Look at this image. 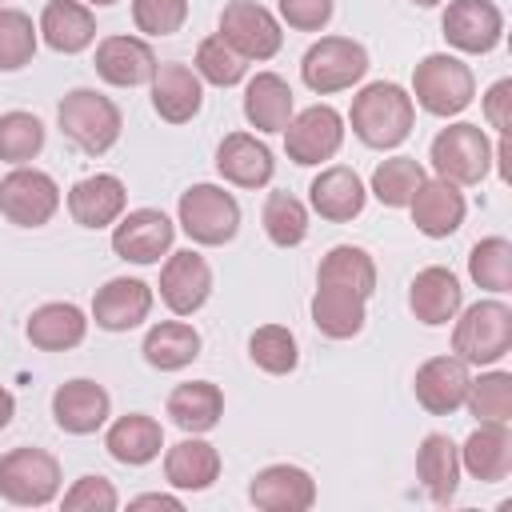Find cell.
I'll return each mask as SVG.
<instances>
[{
  "label": "cell",
  "instance_id": "obj_1",
  "mask_svg": "<svg viewBox=\"0 0 512 512\" xmlns=\"http://www.w3.org/2000/svg\"><path fill=\"white\" fill-rule=\"evenodd\" d=\"M416 120L412 96L400 84L376 80L368 84L356 100H352V132L368 144V148H396L408 140Z\"/></svg>",
  "mask_w": 512,
  "mask_h": 512
},
{
  "label": "cell",
  "instance_id": "obj_2",
  "mask_svg": "<svg viewBox=\"0 0 512 512\" xmlns=\"http://www.w3.org/2000/svg\"><path fill=\"white\" fill-rule=\"evenodd\" d=\"M56 120H60V132L88 156H100L120 140V108L92 88H72L60 100Z\"/></svg>",
  "mask_w": 512,
  "mask_h": 512
},
{
  "label": "cell",
  "instance_id": "obj_3",
  "mask_svg": "<svg viewBox=\"0 0 512 512\" xmlns=\"http://www.w3.org/2000/svg\"><path fill=\"white\" fill-rule=\"evenodd\" d=\"M512 348V308L500 300H480L464 308L452 332V352L464 364H496Z\"/></svg>",
  "mask_w": 512,
  "mask_h": 512
},
{
  "label": "cell",
  "instance_id": "obj_4",
  "mask_svg": "<svg viewBox=\"0 0 512 512\" xmlns=\"http://www.w3.org/2000/svg\"><path fill=\"white\" fill-rule=\"evenodd\" d=\"M412 92H416V104L432 116H456L472 104V92H476V80H472V68L448 52H432L416 64L412 72Z\"/></svg>",
  "mask_w": 512,
  "mask_h": 512
},
{
  "label": "cell",
  "instance_id": "obj_5",
  "mask_svg": "<svg viewBox=\"0 0 512 512\" xmlns=\"http://www.w3.org/2000/svg\"><path fill=\"white\" fill-rule=\"evenodd\" d=\"M60 492V464L44 448H12L0 456V496L20 508H40Z\"/></svg>",
  "mask_w": 512,
  "mask_h": 512
},
{
  "label": "cell",
  "instance_id": "obj_6",
  "mask_svg": "<svg viewBox=\"0 0 512 512\" xmlns=\"http://www.w3.org/2000/svg\"><path fill=\"white\" fill-rule=\"evenodd\" d=\"M180 228L196 240V244H228L240 228V204L232 192L216 188V184H192L180 196Z\"/></svg>",
  "mask_w": 512,
  "mask_h": 512
},
{
  "label": "cell",
  "instance_id": "obj_7",
  "mask_svg": "<svg viewBox=\"0 0 512 512\" xmlns=\"http://www.w3.org/2000/svg\"><path fill=\"white\" fill-rule=\"evenodd\" d=\"M364 72H368V52H364V44H356L348 36H324L300 60L304 84L312 92H320V96L340 92V88H352Z\"/></svg>",
  "mask_w": 512,
  "mask_h": 512
},
{
  "label": "cell",
  "instance_id": "obj_8",
  "mask_svg": "<svg viewBox=\"0 0 512 512\" xmlns=\"http://www.w3.org/2000/svg\"><path fill=\"white\" fill-rule=\"evenodd\" d=\"M432 168L452 184H480L492 168V144L476 124H452L432 140Z\"/></svg>",
  "mask_w": 512,
  "mask_h": 512
},
{
  "label": "cell",
  "instance_id": "obj_9",
  "mask_svg": "<svg viewBox=\"0 0 512 512\" xmlns=\"http://www.w3.org/2000/svg\"><path fill=\"white\" fill-rule=\"evenodd\" d=\"M60 208V188L40 168H16L0 180V212L20 228H40Z\"/></svg>",
  "mask_w": 512,
  "mask_h": 512
},
{
  "label": "cell",
  "instance_id": "obj_10",
  "mask_svg": "<svg viewBox=\"0 0 512 512\" xmlns=\"http://www.w3.org/2000/svg\"><path fill=\"white\" fill-rule=\"evenodd\" d=\"M220 40L232 44L244 60H268L280 52L284 32L268 8H260L252 0H232L220 12Z\"/></svg>",
  "mask_w": 512,
  "mask_h": 512
},
{
  "label": "cell",
  "instance_id": "obj_11",
  "mask_svg": "<svg viewBox=\"0 0 512 512\" xmlns=\"http://www.w3.org/2000/svg\"><path fill=\"white\" fill-rule=\"evenodd\" d=\"M340 140H344V120L336 108L328 104H312L304 108L296 120H288L284 128V148H288V160L296 164H320V160H332L340 152Z\"/></svg>",
  "mask_w": 512,
  "mask_h": 512
},
{
  "label": "cell",
  "instance_id": "obj_12",
  "mask_svg": "<svg viewBox=\"0 0 512 512\" xmlns=\"http://www.w3.org/2000/svg\"><path fill=\"white\" fill-rule=\"evenodd\" d=\"M172 236H176V228H172V220H168L164 212H156V208H136V212H128V216L116 224V232H112V252H116L120 260H132V264H156V260L172 248Z\"/></svg>",
  "mask_w": 512,
  "mask_h": 512
},
{
  "label": "cell",
  "instance_id": "obj_13",
  "mask_svg": "<svg viewBox=\"0 0 512 512\" xmlns=\"http://www.w3.org/2000/svg\"><path fill=\"white\" fill-rule=\"evenodd\" d=\"M504 36V16L492 0H452L444 12V40L460 52H492Z\"/></svg>",
  "mask_w": 512,
  "mask_h": 512
},
{
  "label": "cell",
  "instance_id": "obj_14",
  "mask_svg": "<svg viewBox=\"0 0 512 512\" xmlns=\"http://www.w3.org/2000/svg\"><path fill=\"white\" fill-rule=\"evenodd\" d=\"M248 500L264 512H304L316 504V484L296 464H268L252 476Z\"/></svg>",
  "mask_w": 512,
  "mask_h": 512
},
{
  "label": "cell",
  "instance_id": "obj_15",
  "mask_svg": "<svg viewBox=\"0 0 512 512\" xmlns=\"http://www.w3.org/2000/svg\"><path fill=\"white\" fill-rule=\"evenodd\" d=\"M212 292V268L200 252H172L164 272H160V300L176 312V316H192L196 308H204Z\"/></svg>",
  "mask_w": 512,
  "mask_h": 512
},
{
  "label": "cell",
  "instance_id": "obj_16",
  "mask_svg": "<svg viewBox=\"0 0 512 512\" xmlns=\"http://www.w3.org/2000/svg\"><path fill=\"white\" fill-rule=\"evenodd\" d=\"M468 384H472V376H468V364H464L460 356H436V360L420 364V372H416V380H412L416 400H420L432 416L456 412V408L464 404V396H468Z\"/></svg>",
  "mask_w": 512,
  "mask_h": 512
},
{
  "label": "cell",
  "instance_id": "obj_17",
  "mask_svg": "<svg viewBox=\"0 0 512 512\" xmlns=\"http://www.w3.org/2000/svg\"><path fill=\"white\" fill-rule=\"evenodd\" d=\"M108 392L96 380H68L52 392V420L72 436H88L108 420Z\"/></svg>",
  "mask_w": 512,
  "mask_h": 512
},
{
  "label": "cell",
  "instance_id": "obj_18",
  "mask_svg": "<svg viewBox=\"0 0 512 512\" xmlns=\"http://www.w3.org/2000/svg\"><path fill=\"white\" fill-rule=\"evenodd\" d=\"M408 208H412V224L424 232V236H452L460 224H464V196H460V188L452 184V180H420V188L412 192V200H408Z\"/></svg>",
  "mask_w": 512,
  "mask_h": 512
},
{
  "label": "cell",
  "instance_id": "obj_19",
  "mask_svg": "<svg viewBox=\"0 0 512 512\" xmlns=\"http://www.w3.org/2000/svg\"><path fill=\"white\" fill-rule=\"evenodd\" d=\"M204 104V88H200V76L180 64V60H168V64H156V76H152V108L160 112V120L168 124H184L200 112Z\"/></svg>",
  "mask_w": 512,
  "mask_h": 512
},
{
  "label": "cell",
  "instance_id": "obj_20",
  "mask_svg": "<svg viewBox=\"0 0 512 512\" xmlns=\"http://www.w3.org/2000/svg\"><path fill=\"white\" fill-rule=\"evenodd\" d=\"M152 308V288L144 280H128V276H116L108 280L96 296H92V316L104 332H128L136 328Z\"/></svg>",
  "mask_w": 512,
  "mask_h": 512
},
{
  "label": "cell",
  "instance_id": "obj_21",
  "mask_svg": "<svg viewBox=\"0 0 512 512\" xmlns=\"http://www.w3.org/2000/svg\"><path fill=\"white\" fill-rule=\"evenodd\" d=\"M96 72L116 88H136L156 76V52L136 36H108L96 44Z\"/></svg>",
  "mask_w": 512,
  "mask_h": 512
},
{
  "label": "cell",
  "instance_id": "obj_22",
  "mask_svg": "<svg viewBox=\"0 0 512 512\" xmlns=\"http://www.w3.org/2000/svg\"><path fill=\"white\" fill-rule=\"evenodd\" d=\"M124 184L108 172H96V176H84L72 184L68 192V212L80 228H104L112 224L120 212H124Z\"/></svg>",
  "mask_w": 512,
  "mask_h": 512
},
{
  "label": "cell",
  "instance_id": "obj_23",
  "mask_svg": "<svg viewBox=\"0 0 512 512\" xmlns=\"http://www.w3.org/2000/svg\"><path fill=\"white\" fill-rule=\"evenodd\" d=\"M272 152L256 140V136H248V132H232V136H224L220 140V148H216V172L224 176V180H232V184H240V188H260V184H268L272 180Z\"/></svg>",
  "mask_w": 512,
  "mask_h": 512
},
{
  "label": "cell",
  "instance_id": "obj_24",
  "mask_svg": "<svg viewBox=\"0 0 512 512\" xmlns=\"http://www.w3.org/2000/svg\"><path fill=\"white\" fill-rule=\"evenodd\" d=\"M460 300H464L460 280H456L448 268H440V264L416 272V280H412V288H408V304H412L416 320H424V324H432V328H436V324H448V320L460 312Z\"/></svg>",
  "mask_w": 512,
  "mask_h": 512
},
{
  "label": "cell",
  "instance_id": "obj_25",
  "mask_svg": "<svg viewBox=\"0 0 512 512\" xmlns=\"http://www.w3.org/2000/svg\"><path fill=\"white\" fill-rule=\"evenodd\" d=\"M416 476L436 504H448L460 488V448L444 432H428L416 452Z\"/></svg>",
  "mask_w": 512,
  "mask_h": 512
},
{
  "label": "cell",
  "instance_id": "obj_26",
  "mask_svg": "<svg viewBox=\"0 0 512 512\" xmlns=\"http://www.w3.org/2000/svg\"><path fill=\"white\" fill-rule=\"evenodd\" d=\"M104 448H108L112 460H120V464H128V468H140V464H148V460L160 456L164 432H160V424H156L152 416L128 412V416H120V420L108 428Z\"/></svg>",
  "mask_w": 512,
  "mask_h": 512
},
{
  "label": "cell",
  "instance_id": "obj_27",
  "mask_svg": "<svg viewBox=\"0 0 512 512\" xmlns=\"http://www.w3.org/2000/svg\"><path fill=\"white\" fill-rule=\"evenodd\" d=\"M244 116L260 132H284L292 120V88L276 72H256L244 88Z\"/></svg>",
  "mask_w": 512,
  "mask_h": 512
},
{
  "label": "cell",
  "instance_id": "obj_28",
  "mask_svg": "<svg viewBox=\"0 0 512 512\" xmlns=\"http://www.w3.org/2000/svg\"><path fill=\"white\" fill-rule=\"evenodd\" d=\"M308 196H312V208H316L324 220L344 224V220H352V216L364 212V196H368V192H364V184H360V176H356L352 168H324V172L312 180Z\"/></svg>",
  "mask_w": 512,
  "mask_h": 512
},
{
  "label": "cell",
  "instance_id": "obj_29",
  "mask_svg": "<svg viewBox=\"0 0 512 512\" xmlns=\"http://www.w3.org/2000/svg\"><path fill=\"white\" fill-rule=\"evenodd\" d=\"M460 464L480 480V484H496L508 476L512 468V436L504 424H480L464 448H460Z\"/></svg>",
  "mask_w": 512,
  "mask_h": 512
},
{
  "label": "cell",
  "instance_id": "obj_30",
  "mask_svg": "<svg viewBox=\"0 0 512 512\" xmlns=\"http://www.w3.org/2000/svg\"><path fill=\"white\" fill-rule=\"evenodd\" d=\"M164 476L172 488H184V492H204L216 484L220 476V452L208 444V440H180L168 448L164 456Z\"/></svg>",
  "mask_w": 512,
  "mask_h": 512
},
{
  "label": "cell",
  "instance_id": "obj_31",
  "mask_svg": "<svg viewBox=\"0 0 512 512\" xmlns=\"http://www.w3.org/2000/svg\"><path fill=\"white\" fill-rule=\"evenodd\" d=\"M40 32H44L48 48L72 56V52H84L96 40V20L76 0H48L44 12H40Z\"/></svg>",
  "mask_w": 512,
  "mask_h": 512
},
{
  "label": "cell",
  "instance_id": "obj_32",
  "mask_svg": "<svg viewBox=\"0 0 512 512\" xmlns=\"http://www.w3.org/2000/svg\"><path fill=\"white\" fill-rule=\"evenodd\" d=\"M312 324L332 336V340H348L364 328V296L340 284H316L312 296Z\"/></svg>",
  "mask_w": 512,
  "mask_h": 512
},
{
  "label": "cell",
  "instance_id": "obj_33",
  "mask_svg": "<svg viewBox=\"0 0 512 512\" xmlns=\"http://www.w3.org/2000/svg\"><path fill=\"white\" fill-rule=\"evenodd\" d=\"M28 340L44 352H68L84 340L88 332V320L76 304H40L32 316H28Z\"/></svg>",
  "mask_w": 512,
  "mask_h": 512
},
{
  "label": "cell",
  "instance_id": "obj_34",
  "mask_svg": "<svg viewBox=\"0 0 512 512\" xmlns=\"http://www.w3.org/2000/svg\"><path fill=\"white\" fill-rule=\"evenodd\" d=\"M220 412H224V396H220V388H216L212 380L180 384V388H172V396H168V416H172V424L184 428V432H192V436L216 428V424H220Z\"/></svg>",
  "mask_w": 512,
  "mask_h": 512
},
{
  "label": "cell",
  "instance_id": "obj_35",
  "mask_svg": "<svg viewBox=\"0 0 512 512\" xmlns=\"http://www.w3.org/2000/svg\"><path fill=\"white\" fill-rule=\"evenodd\" d=\"M196 356H200V332L184 320H164V324L148 328V336H144V360L160 372L188 368Z\"/></svg>",
  "mask_w": 512,
  "mask_h": 512
},
{
  "label": "cell",
  "instance_id": "obj_36",
  "mask_svg": "<svg viewBox=\"0 0 512 512\" xmlns=\"http://www.w3.org/2000/svg\"><path fill=\"white\" fill-rule=\"evenodd\" d=\"M316 284H340V288H352L360 292L364 300L376 292V264L364 248L356 244H336L328 248V256L320 260L316 268Z\"/></svg>",
  "mask_w": 512,
  "mask_h": 512
},
{
  "label": "cell",
  "instance_id": "obj_37",
  "mask_svg": "<svg viewBox=\"0 0 512 512\" xmlns=\"http://www.w3.org/2000/svg\"><path fill=\"white\" fill-rule=\"evenodd\" d=\"M264 232L276 248H296L308 236V212L292 192H272L264 200Z\"/></svg>",
  "mask_w": 512,
  "mask_h": 512
},
{
  "label": "cell",
  "instance_id": "obj_38",
  "mask_svg": "<svg viewBox=\"0 0 512 512\" xmlns=\"http://www.w3.org/2000/svg\"><path fill=\"white\" fill-rule=\"evenodd\" d=\"M468 276L488 292L512 288V244L504 236H488L468 252Z\"/></svg>",
  "mask_w": 512,
  "mask_h": 512
},
{
  "label": "cell",
  "instance_id": "obj_39",
  "mask_svg": "<svg viewBox=\"0 0 512 512\" xmlns=\"http://www.w3.org/2000/svg\"><path fill=\"white\" fill-rule=\"evenodd\" d=\"M424 180V168L412 160V156H392L384 164H376L372 172V196L388 208H404L412 200V192L420 188Z\"/></svg>",
  "mask_w": 512,
  "mask_h": 512
},
{
  "label": "cell",
  "instance_id": "obj_40",
  "mask_svg": "<svg viewBox=\"0 0 512 512\" xmlns=\"http://www.w3.org/2000/svg\"><path fill=\"white\" fill-rule=\"evenodd\" d=\"M248 356H252L256 368H264V372H272V376H288V372L296 368V360H300L296 336H292L284 324H264V328H256L252 340H248Z\"/></svg>",
  "mask_w": 512,
  "mask_h": 512
},
{
  "label": "cell",
  "instance_id": "obj_41",
  "mask_svg": "<svg viewBox=\"0 0 512 512\" xmlns=\"http://www.w3.org/2000/svg\"><path fill=\"white\" fill-rule=\"evenodd\" d=\"M464 404L484 424H508V416H512V376L508 372H488V376L472 380Z\"/></svg>",
  "mask_w": 512,
  "mask_h": 512
},
{
  "label": "cell",
  "instance_id": "obj_42",
  "mask_svg": "<svg viewBox=\"0 0 512 512\" xmlns=\"http://www.w3.org/2000/svg\"><path fill=\"white\" fill-rule=\"evenodd\" d=\"M44 148V124L32 112H4L0 116V160L24 164Z\"/></svg>",
  "mask_w": 512,
  "mask_h": 512
},
{
  "label": "cell",
  "instance_id": "obj_43",
  "mask_svg": "<svg viewBox=\"0 0 512 512\" xmlns=\"http://www.w3.org/2000/svg\"><path fill=\"white\" fill-rule=\"evenodd\" d=\"M244 56L232 48V44H224L220 36H208V40H200V48H196V76H204L208 84H216V88H232V84H240L244 80Z\"/></svg>",
  "mask_w": 512,
  "mask_h": 512
},
{
  "label": "cell",
  "instance_id": "obj_44",
  "mask_svg": "<svg viewBox=\"0 0 512 512\" xmlns=\"http://www.w3.org/2000/svg\"><path fill=\"white\" fill-rule=\"evenodd\" d=\"M36 32L20 8H0V72H16L32 60Z\"/></svg>",
  "mask_w": 512,
  "mask_h": 512
},
{
  "label": "cell",
  "instance_id": "obj_45",
  "mask_svg": "<svg viewBox=\"0 0 512 512\" xmlns=\"http://www.w3.org/2000/svg\"><path fill=\"white\" fill-rule=\"evenodd\" d=\"M132 20L148 36H172L188 20V0H132Z\"/></svg>",
  "mask_w": 512,
  "mask_h": 512
},
{
  "label": "cell",
  "instance_id": "obj_46",
  "mask_svg": "<svg viewBox=\"0 0 512 512\" xmlns=\"http://www.w3.org/2000/svg\"><path fill=\"white\" fill-rule=\"evenodd\" d=\"M116 508V488L104 476H80L64 492V512H112Z\"/></svg>",
  "mask_w": 512,
  "mask_h": 512
},
{
  "label": "cell",
  "instance_id": "obj_47",
  "mask_svg": "<svg viewBox=\"0 0 512 512\" xmlns=\"http://www.w3.org/2000/svg\"><path fill=\"white\" fill-rule=\"evenodd\" d=\"M280 16L300 32H320L332 20V0H280Z\"/></svg>",
  "mask_w": 512,
  "mask_h": 512
},
{
  "label": "cell",
  "instance_id": "obj_48",
  "mask_svg": "<svg viewBox=\"0 0 512 512\" xmlns=\"http://www.w3.org/2000/svg\"><path fill=\"white\" fill-rule=\"evenodd\" d=\"M484 116H488V124H492L496 132H508V124H512V80H496V84L488 88V96H484Z\"/></svg>",
  "mask_w": 512,
  "mask_h": 512
},
{
  "label": "cell",
  "instance_id": "obj_49",
  "mask_svg": "<svg viewBox=\"0 0 512 512\" xmlns=\"http://www.w3.org/2000/svg\"><path fill=\"white\" fill-rule=\"evenodd\" d=\"M132 508H172V512H180V500L164 496V492H148V496H136Z\"/></svg>",
  "mask_w": 512,
  "mask_h": 512
},
{
  "label": "cell",
  "instance_id": "obj_50",
  "mask_svg": "<svg viewBox=\"0 0 512 512\" xmlns=\"http://www.w3.org/2000/svg\"><path fill=\"white\" fill-rule=\"evenodd\" d=\"M12 412H16V400H12V392L0 384V428L12 424Z\"/></svg>",
  "mask_w": 512,
  "mask_h": 512
},
{
  "label": "cell",
  "instance_id": "obj_51",
  "mask_svg": "<svg viewBox=\"0 0 512 512\" xmlns=\"http://www.w3.org/2000/svg\"><path fill=\"white\" fill-rule=\"evenodd\" d=\"M412 4H420V8H432V4H440V0H412Z\"/></svg>",
  "mask_w": 512,
  "mask_h": 512
},
{
  "label": "cell",
  "instance_id": "obj_52",
  "mask_svg": "<svg viewBox=\"0 0 512 512\" xmlns=\"http://www.w3.org/2000/svg\"><path fill=\"white\" fill-rule=\"evenodd\" d=\"M88 4H100L104 8V4H116V0H88Z\"/></svg>",
  "mask_w": 512,
  "mask_h": 512
}]
</instances>
